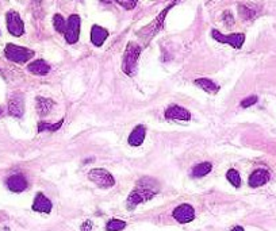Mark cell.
Wrapping results in <instances>:
<instances>
[{"instance_id":"6da1fadb","label":"cell","mask_w":276,"mask_h":231,"mask_svg":"<svg viewBox=\"0 0 276 231\" xmlns=\"http://www.w3.org/2000/svg\"><path fill=\"white\" fill-rule=\"evenodd\" d=\"M159 192H160V184L157 180L152 177H142L137 181L135 188L129 195L126 207L129 210H134L138 204L153 199Z\"/></svg>"},{"instance_id":"7a4b0ae2","label":"cell","mask_w":276,"mask_h":231,"mask_svg":"<svg viewBox=\"0 0 276 231\" xmlns=\"http://www.w3.org/2000/svg\"><path fill=\"white\" fill-rule=\"evenodd\" d=\"M140 54H141V47L134 42H129L122 60V71L128 76H134L135 75Z\"/></svg>"},{"instance_id":"3957f363","label":"cell","mask_w":276,"mask_h":231,"mask_svg":"<svg viewBox=\"0 0 276 231\" xmlns=\"http://www.w3.org/2000/svg\"><path fill=\"white\" fill-rule=\"evenodd\" d=\"M4 54H6V57L10 61L16 62V64H23L26 61H29L32 57H34V51L32 50L27 49V47L14 45V44H8L6 46Z\"/></svg>"},{"instance_id":"277c9868","label":"cell","mask_w":276,"mask_h":231,"mask_svg":"<svg viewBox=\"0 0 276 231\" xmlns=\"http://www.w3.org/2000/svg\"><path fill=\"white\" fill-rule=\"evenodd\" d=\"M172 6H174V4L168 6L167 8L162 11V13H160V15H159V16H157V18H156V19H154L153 22L150 23V25L146 26V27H144L141 31L138 32V35H140V37H141V38L145 41V42L150 41V38H152V37H154V35H156V34H157V32L160 31L161 29H162V23H164V19H165V16H167L168 11L172 8Z\"/></svg>"},{"instance_id":"5b68a950","label":"cell","mask_w":276,"mask_h":231,"mask_svg":"<svg viewBox=\"0 0 276 231\" xmlns=\"http://www.w3.org/2000/svg\"><path fill=\"white\" fill-rule=\"evenodd\" d=\"M88 179L95 183L99 188H111L115 184V180L111 176L110 172H107L106 169H92L90 173H88Z\"/></svg>"},{"instance_id":"8992f818","label":"cell","mask_w":276,"mask_h":231,"mask_svg":"<svg viewBox=\"0 0 276 231\" xmlns=\"http://www.w3.org/2000/svg\"><path fill=\"white\" fill-rule=\"evenodd\" d=\"M211 35L215 41H218L221 44H229V45H230L231 47H234V49H241L245 42V35L244 34H241V32L224 35V34H221L218 30H212Z\"/></svg>"},{"instance_id":"52a82bcc","label":"cell","mask_w":276,"mask_h":231,"mask_svg":"<svg viewBox=\"0 0 276 231\" xmlns=\"http://www.w3.org/2000/svg\"><path fill=\"white\" fill-rule=\"evenodd\" d=\"M65 39L69 45L76 44L79 35H80V16L79 15H71L66 22V29H65Z\"/></svg>"},{"instance_id":"ba28073f","label":"cell","mask_w":276,"mask_h":231,"mask_svg":"<svg viewBox=\"0 0 276 231\" xmlns=\"http://www.w3.org/2000/svg\"><path fill=\"white\" fill-rule=\"evenodd\" d=\"M7 20V29L11 35L14 37H20L23 35L25 32V25H23V20L20 19L19 14L16 11H8L6 15Z\"/></svg>"},{"instance_id":"9c48e42d","label":"cell","mask_w":276,"mask_h":231,"mask_svg":"<svg viewBox=\"0 0 276 231\" xmlns=\"http://www.w3.org/2000/svg\"><path fill=\"white\" fill-rule=\"evenodd\" d=\"M172 216L179 223H190L195 219V210L191 204H180L174 210Z\"/></svg>"},{"instance_id":"30bf717a","label":"cell","mask_w":276,"mask_h":231,"mask_svg":"<svg viewBox=\"0 0 276 231\" xmlns=\"http://www.w3.org/2000/svg\"><path fill=\"white\" fill-rule=\"evenodd\" d=\"M165 118L168 121H190L191 114H190L188 109L174 104V106H169L165 109Z\"/></svg>"},{"instance_id":"8fae6325","label":"cell","mask_w":276,"mask_h":231,"mask_svg":"<svg viewBox=\"0 0 276 231\" xmlns=\"http://www.w3.org/2000/svg\"><path fill=\"white\" fill-rule=\"evenodd\" d=\"M8 112L14 118H20L25 112V102L22 95H14L8 100Z\"/></svg>"},{"instance_id":"7c38bea8","label":"cell","mask_w":276,"mask_h":231,"mask_svg":"<svg viewBox=\"0 0 276 231\" xmlns=\"http://www.w3.org/2000/svg\"><path fill=\"white\" fill-rule=\"evenodd\" d=\"M6 184L10 191L19 193L23 192L26 188H27V180H26L23 174H13V176H10L7 179Z\"/></svg>"},{"instance_id":"4fadbf2b","label":"cell","mask_w":276,"mask_h":231,"mask_svg":"<svg viewBox=\"0 0 276 231\" xmlns=\"http://www.w3.org/2000/svg\"><path fill=\"white\" fill-rule=\"evenodd\" d=\"M270 177L271 174L268 170H265V169H256V170L249 176L248 183H249V186H252V188H257V186L265 185V184L270 181Z\"/></svg>"},{"instance_id":"5bb4252c","label":"cell","mask_w":276,"mask_h":231,"mask_svg":"<svg viewBox=\"0 0 276 231\" xmlns=\"http://www.w3.org/2000/svg\"><path fill=\"white\" fill-rule=\"evenodd\" d=\"M51 201L46 198L44 193H37L34 203H32V210L35 212H44V214H50L51 212Z\"/></svg>"},{"instance_id":"9a60e30c","label":"cell","mask_w":276,"mask_h":231,"mask_svg":"<svg viewBox=\"0 0 276 231\" xmlns=\"http://www.w3.org/2000/svg\"><path fill=\"white\" fill-rule=\"evenodd\" d=\"M109 37V31L106 29H103L100 26H92L91 29V42L95 46H102L104 44V41Z\"/></svg>"},{"instance_id":"2e32d148","label":"cell","mask_w":276,"mask_h":231,"mask_svg":"<svg viewBox=\"0 0 276 231\" xmlns=\"http://www.w3.org/2000/svg\"><path fill=\"white\" fill-rule=\"evenodd\" d=\"M145 135H146V130L142 124H138L137 127H134V130L130 133L129 135V145L130 146H141L142 142L145 139Z\"/></svg>"},{"instance_id":"e0dca14e","label":"cell","mask_w":276,"mask_h":231,"mask_svg":"<svg viewBox=\"0 0 276 231\" xmlns=\"http://www.w3.org/2000/svg\"><path fill=\"white\" fill-rule=\"evenodd\" d=\"M27 71L32 73V75H38V76H45L50 72V66L49 64L44 61V60H35L29 64L27 66Z\"/></svg>"},{"instance_id":"ac0fdd59","label":"cell","mask_w":276,"mask_h":231,"mask_svg":"<svg viewBox=\"0 0 276 231\" xmlns=\"http://www.w3.org/2000/svg\"><path fill=\"white\" fill-rule=\"evenodd\" d=\"M195 85L199 87L200 90H203L205 92H207V93H217L219 90L218 84H215L212 80H210V78H205V77L196 78V80H195Z\"/></svg>"},{"instance_id":"d6986e66","label":"cell","mask_w":276,"mask_h":231,"mask_svg":"<svg viewBox=\"0 0 276 231\" xmlns=\"http://www.w3.org/2000/svg\"><path fill=\"white\" fill-rule=\"evenodd\" d=\"M54 102H51L50 99H45V97H37V102H35V107L37 111L41 116H45L49 114V111L53 108Z\"/></svg>"},{"instance_id":"ffe728a7","label":"cell","mask_w":276,"mask_h":231,"mask_svg":"<svg viewBox=\"0 0 276 231\" xmlns=\"http://www.w3.org/2000/svg\"><path fill=\"white\" fill-rule=\"evenodd\" d=\"M212 165L211 162H200L198 165H195L191 170V176L195 177V179H199V177H203L206 174H209L211 172Z\"/></svg>"},{"instance_id":"44dd1931","label":"cell","mask_w":276,"mask_h":231,"mask_svg":"<svg viewBox=\"0 0 276 231\" xmlns=\"http://www.w3.org/2000/svg\"><path fill=\"white\" fill-rule=\"evenodd\" d=\"M238 14L245 20L253 19L257 15V8L255 6H249V4H240L238 6Z\"/></svg>"},{"instance_id":"7402d4cb","label":"cell","mask_w":276,"mask_h":231,"mask_svg":"<svg viewBox=\"0 0 276 231\" xmlns=\"http://www.w3.org/2000/svg\"><path fill=\"white\" fill-rule=\"evenodd\" d=\"M63 123H64V118H63L61 121H58L57 123L39 122L38 123V133H44V131H51V133H54V131L60 130V127L63 126Z\"/></svg>"},{"instance_id":"603a6c76","label":"cell","mask_w":276,"mask_h":231,"mask_svg":"<svg viewBox=\"0 0 276 231\" xmlns=\"http://www.w3.org/2000/svg\"><path fill=\"white\" fill-rule=\"evenodd\" d=\"M226 179H227V181L230 183L231 185L236 186V188L241 185V176H240V173H238L236 169H229L227 173H226Z\"/></svg>"},{"instance_id":"cb8c5ba5","label":"cell","mask_w":276,"mask_h":231,"mask_svg":"<svg viewBox=\"0 0 276 231\" xmlns=\"http://www.w3.org/2000/svg\"><path fill=\"white\" fill-rule=\"evenodd\" d=\"M126 227V222H123L121 219H110L109 223L106 225L107 231H121Z\"/></svg>"},{"instance_id":"d4e9b609","label":"cell","mask_w":276,"mask_h":231,"mask_svg":"<svg viewBox=\"0 0 276 231\" xmlns=\"http://www.w3.org/2000/svg\"><path fill=\"white\" fill-rule=\"evenodd\" d=\"M53 26H54V29L57 30L58 32H65V29H66V22L65 19L63 18V15H60V14H56L54 16H53Z\"/></svg>"},{"instance_id":"484cf974","label":"cell","mask_w":276,"mask_h":231,"mask_svg":"<svg viewBox=\"0 0 276 231\" xmlns=\"http://www.w3.org/2000/svg\"><path fill=\"white\" fill-rule=\"evenodd\" d=\"M113 1H116L126 10H133L137 4V0H102V3H113Z\"/></svg>"},{"instance_id":"4316f807","label":"cell","mask_w":276,"mask_h":231,"mask_svg":"<svg viewBox=\"0 0 276 231\" xmlns=\"http://www.w3.org/2000/svg\"><path fill=\"white\" fill-rule=\"evenodd\" d=\"M256 103H257V96H249L241 102V107H243V108H246V107H251L253 104H256Z\"/></svg>"},{"instance_id":"83f0119b","label":"cell","mask_w":276,"mask_h":231,"mask_svg":"<svg viewBox=\"0 0 276 231\" xmlns=\"http://www.w3.org/2000/svg\"><path fill=\"white\" fill-rule=\"evenodd\" d=\"M224 20L227 22V26H231V23H233V15H231V13L226 11V13L224 14Z\"/></svg>"},{"instance_id":"f1b7e54d","label":"cell","mask_w":276,"mask_h":231,"mask_svg":"<svg viewBox=\"0 0 276 231\" xmlns=\"http://www.w3.org/2000/svg\"><path fill=\"white\" fill-rule=\"evenodd\" d=\"M81 230H85V231H90L91 230V222H87L85 225L81 226Z\"/></svg>"},{"instance_id":"f546056e","label":"cell","mask_w":276,"mask_h":231,"mask_svg":"<svg viewBox=\"0 0 276 231\" xmlns=\"http://www.w3.org/2000/svg\"><path fill=\"white\" fill-rule=\"evenodd\" d=\"M231 231H244V229L241 227V226H236V227H233Z\"/></svg>"},{"instance_id":"4dcf8cb0","label":"cell","mask_w":276,"mask_h":231,"mask_svg":"<svg viewBox=\"0 0 276 231\" xmlns=\"http://www.w3.org/2000/svg\"><path fill=\"white\" fill-rule=\"evenodd\" d=\"M1 112H3V108H1V107H0V115H1Z\"/></svg>"}]
</instances>
